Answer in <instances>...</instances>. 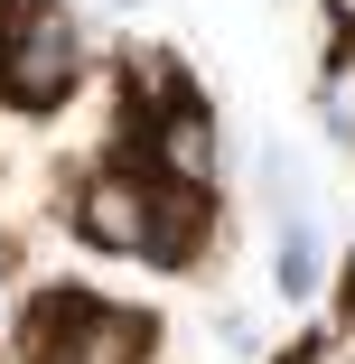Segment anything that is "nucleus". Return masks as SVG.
I'll return each mask as SVG.
<instances>
[{
	"label": "nucleus",
	"mask_w": 355,
	"mask_h": 364,
	"mask_svg": "<svg viewBox=\"0 0 355 364\" xmlns=\"http://www.w3.org/2000/svg\"><path fill=\"white\" fill-rule=\"evenodd\" d=\"M150 318H122V309H94L75 289H47L28 309V364H131Z\"/></svg>",
	"instance_id": "obj_2"
},
{
	"label": "nucleus",
	"mask_w": 355,
	"mask_h": 364,
	"mask_svg": "<svg viewBox=\"0 0 355 364\" xmlns=\"http://www.w3.org/2000/svg\"><path fill=\"white\" fill-rule=\"evenodd\" d=\"M327 10H337V28H355V0H327Z\"/></svg>",
	"instance_id": "obj_7"
},
{
	"label": "nucleus",
	"mask_w": 355,
	"mask_h": 364,
	"mask_svg": "<svg viewBox=\"0 0 355 364\" xmlns=\"http://www.w3.org/2000/svg\"><path fill=\"white\" fill-rule=\"evenodd\" d=\"M196 234H206V187L159 178V234H150V262H187V252H196Z\"/></svg>",
	"instance_id": "obj_5"
},
{
	"label": "nucleus",
	"mask_w": 355,
	"mask_h": 364,
	"mask_svg": "<svg viewBox=\"0 0 355 364\" xmlns=\"http://www.w3.org/2000/svg\"><path fill=\"white\" fill-rule=\"evenodd\" d=\"M150 159H159V178L206 187V178H216V112H206L196 94H178V103L150 122Z\"/></svg>",
	"instance_id": "obj_4"
},
{
	"label": "nucleus",
	"mask_w": 355,
	"mask_h": 364,
	"mask_svg": "<svg viewBox=\"0 0 355 364\" xmlns=\"http://www.w3.org/2000/svg\"><path fill=\"white\" fill-rule=\"evenodd\" d=\"M75 225H85V243H103V252H150V234H159V187H150V178H94V187L75 196Z\"/></svg>",
	"instance_id": "obj_3"
},
{
	"label": "nucleus",
	"mask_w": 355,
	"mask_h": 364,
	"mask_svg": "<svg viewBox=\"0 0 355 364\" xmlns=\"http://www.w3.org/2000/svg\"><path fill=\"white\" fill-rule=\"evenodd\" d=\"M290 364H327V355H290Z\"/></svg>",
	"instance_id": "obj_8"
},
{
	"label": "nucleus",
	"mask_w": 355,
	"mask_h": 364,
	"mask_svg": "<svg viewBox=\"0 0 355 364\" xmlns=\"http://www.w3.org/2000/svg\"><path fill=\"white\" fill-rule=\"evenodd\" d=\"M85 75V38L65 10H47V0H0V94H10L19 112H47L65 103Z\"/></svg>",
	"instance_id": "obj_1"
},
{
	"label": "nucleus",
	"mask_w": 355,
	"mask_h": 364,
	"mask_svg": "<svg viewBox=\"0 0 355 364\" xmlns=\"http://www.w3.org/2000/svg\"><path fill=\"white\" fill-rule=\"evenodd\" d=\"M309 289H318V243H309L300 196H280V299H309Z\"/></svg>",
	"instance_id": "obj_6"
}]
</instances>
